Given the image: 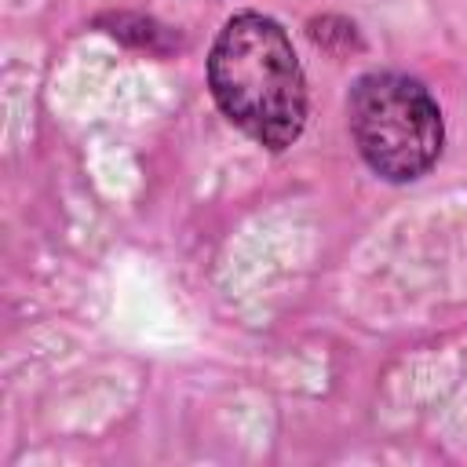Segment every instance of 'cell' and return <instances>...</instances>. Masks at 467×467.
<instances>
[{"mask_svg":"<svg viewBox=\"0 0 467 467\" xmlns=\"http://www.w3.org/2000/svg\"><path fill=\"white\" fill-rule=\"evenodd\" d=\"M219 109L259 146L285 150L306 120V80L285 29L255 11L234 15L208 55Z\"/></svg>","mask_w":467,"mask_h":467,"instance_id":"obj_1","label":"cell"},{"mask_svg":"<svg viewBox=\"0 0 467 467\" xmlns=\"http://www.w3.org/2000/svg\"><path fill=\"white\" fill-rule=\"evenodd\" d=\"M350 135L376 175L409 182L441 153V113L420 80L368 73L350 91Z\"/></svg>","mask_w":467,"mask_h":467,"instance_id":"obj_2","label":"cell"}]
</instances>
